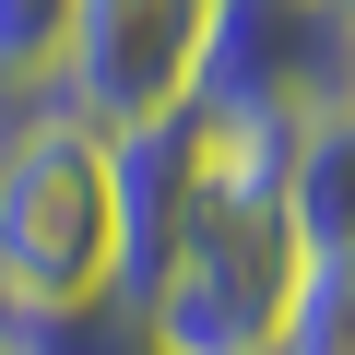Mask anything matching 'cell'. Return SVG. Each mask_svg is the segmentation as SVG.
I'll list each match as a JSON object with an SVG mask.
<instances>
[{
  "label": "cell",
  "mask_w": 355,
  "mask_h": 355,
  "mask_svg": "<svg viewBox=\"0 0 355 355\" xmlns=\"http://www.w3.org/2000/svg\"><path fill=\"white\" fill-rule=\"evenodd\" d=\"M0 355H154L119 296H0Z\"/></svg>",
  "instance_id": "7"
},
{
  "label": "cell",
  "mask_w": 355,
  "mask_h": 355,
  "mask_svg": "<svg viewBox=\"0 0 355 355\" xmlns=\"http://www.w3.org/2000/svg\"><path fill=\"white\" fill-rule=\"evenodd\" d=\"M0 296H119L107 130L48 83H0Z\"/></svg>",
  "instance_id": "1"
},
{
  "label": "cell",
  "mask_w": 355,
  "mask_h": 355,
  "mask_svg": "<svg viewBox=\"0 0 355 355\" xmlns=\"http://www.w3.org/2000/svg\"><path fill=\"white\" fill-rule=\"evenodd\" d=\"M284 225L308 261H343L355 249V107H308L296 119V154H284Z\"/></svg>",
  "instance_id": "6"
},
{
  "label": "cell",
  "mask_w": 355,
  "mask_h": 355,
  "mask_svg": "<svg viewBox=\"0 0 355 355\" xmlns=\"http://www.w3.org/2000/svg\"><path fill=\"white\" fill-rule=\"evenodd\" d=\"M331 95H343V0H202L190 83H178L190 119L261 130V119H308Z\"/></svg>",
  "instance_id": "3"
},
{
  "label": "cell",
  "mask_w": 355,
  "mask_h": 355,
  "mask_svg": "<svg viewBox=\"0 0 355 355\" xmlns=\"http://www.w3.org/2000/svg\"><path fill=\"white\" fill-rule=\"evenodd\" d=\"M214 178H225V142L214 119L190 107H142L107 130V225H119V308H142V284L166 272L178 225H190L214 202Z\"/></svg>",
  "instance_id": "4"
},
{
  "label": "cell",
  "mask_w": 355,
  "mask_h": 355,
  "mask_svg": "<svg viewBox=\"0 0 355 355\" xmlns=\"http://www.w3.org/2000/svg\"><path fill=\"white\" fill-rule=\"evenodd\" d=\"M343 107H355V0H343Z\"/></svg>",
  "instance_id": "10"
},
{
  "label": "cell",
  "mask_w": 355,
  "mask_h": 355,
  "mask_svg": "<svg viewBox=\"0 0 355 355\" xmlns=\"http://www.w3.org/2000/svg\"><path fill=\"white\" fill-rule=\"evenodd\" d=\"M272 355H355V249H343V261H308Z\"/></svg>",
  "instance_id": "8"
},
{
  "label": "cell",
  "mask_w": 355,
  "mask_h": 355,
  "mask_svg": "<svg viewBox=\"0 0 355 355\" xmlns=\"http://www.w3.org/2000/svg\"><path fill=\"white\" fill-rule=\"evenodd\" d=\"M296 284H308V249H296L284 202L214 178V202L178 225V249H166V272L142 284L130 320H142L154 355H272Z\"/></svg>",
  "instance_id": "2"
},
{
  "label": "cell",
  "mask_w": 355,
  "mask_h": 355,
  "mask_svg": "<svg viewBox=\"0 0 355 355\" xmlns=\"http://www.w3.org/2000/svg\"><path fill=\"white\" fill-rule=\"evenodd\" d=\"M83 0H0V83H48Z\"/></svg>",
  "instance_id": "9"
},
{
  "label": "cell",
  "mask_w": 355,
  "mask_h": 355,
  "mask_svg": "<svg viewBox=\"0 0 355 355\" xmlns=\"http://www.w3.org/2000/svg\"><path fill=\"white\" fill-rule=\"evenodd\" d=\"M190 36H202V0H83L48 95H60L71 119H95V130H119V119H142V107H178Z\"/></svg>",
  "instance_id": "5"
}]
</instances>
